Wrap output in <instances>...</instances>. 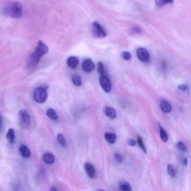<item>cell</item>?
<instances>
[{
	"mask_svg": "<svg viewBox=\"0 0 191 191\" xmlns=\"http://www.w3.org/2000/svg\"><path fill=\"white\" fill-rule=\"evenodd\" d=\"M4 14L12 18H20L22 14V5L18 2H10L5 7Z\"/></svg>",
	"mask_w": 191,
	"mask_h": 191,
	"instance_id": "1",
	"label": "cell"
},
{
	"mask_svg": "<svg viewBox=\"0 0 191 191\" xmlns=\"http://www.w3.org/2000/svg\"><path fill=\"white\" fill-rule=\"evenodd\" d=\"M47 52H48V47L41 40L38 41L35 50L32 52L31 58H30L31 66H34L37 64L39 62L40 58L45 55Z\"/></svg>",
	"mask_w": 191,
	"mask_h": 191,
	"instance_id": "2",
	"label": "cell"
},
{
	"mask_svg": "<svg viewBox=\"0 0 191 191\" xmlns=\"http://www.w3.org/2000/svg\"><path fill=\"white\" fill-rule=\"evenodd\" d=\"M47 97H48V93L47 92V90L43 87H37L34 91V99L37 103H40V104L46 102Z\"/></svg>",
	"mask_w": 191,
	"mask_h": 191,
	"instance_id": "3",
	"label": "cell"
},
{
	"mask_svg": "<svg viewBox=\"0 0 191 191\" xmlns=\"http://www.w3.org/2000/svg\"><path fill=\"white\" fill-rule=\"evenodd\" d=\"M20 123L22 128H27L31 123V117L28 112L25 109H22L19 111Z\"/></svg>",
	"mask_w": 191,
	"mask_h": 191,
	"instance_id": "4",
	"label": "cell"
},
{
	"mask_svg": "<svg viewBox=\"0 0 191 191\" xmlns=\"http://www.w3.org/2000/svg\"><path fill=\"white\" fill-rule=\"evenodd\" d=\"M92 29H93V34L96 37L104 38L106 37L105 31L98 22H94L92 23Z\"/></svg>",
	"mask_w": 191,
	"mask_h": 191,
	"instance_id": "5",
	"label": "cell"
},
{
	"mask_svg": "<svg viewBox=\"0 0 191 191\" xmlns=\"http://www.w3.org/2000/svg\"><path fill=\"white\" fill-rule=\"evenodd\" d=\"M137 56L138 59L142 62L148 63L150 61V55L148 50L145 48H138L137 50Z\"/></svg>",
	"mask_w": 191,
	"mask_h": 191,
	"instance_id": "6",
	"label": "cell"
},
{
	"mask_svg": "<svg viewBox=\"0 0 191 191\" xmlns=\"http://www.w3.org/2000/svg\"><path fill=\"white\" fill-rule=\"evenodd\" d=\"M99 83H100V85L101 87H102V88L105 93H109V92H111L112 87L111 83V81L109 80V78H108L105 75L100 76Z\"/></svg>",
	"mask_w": 191,
	"mask_h": 191,
	"instance_id": "7",
	"label": "cell"
},
{
	"mask_svg": "<svg viewBox=\"0 0 191 191\" xmlns=\"http://www.w3.org/2000/svg\"><path fill=\"white\" fill-rule=\"evenodd\" d=\"M95 68V64L92 60L90 59H85L82 63V69L85 72H90L91 71H93Z\"/></svg>",
	"mask_w": 191,
	"mask_h": 191,
	"instance_id": "8",
	"label": "cell"
},
{
	"mask_svg": "<svg viewBox=\"0 0 191 191\" xmlns=\"http://www.w3.org/2000/svg\"><path fill=\"white\" fill-rule=\"evenodd\" d=\"M84 169H85L86 173H87V175L90 178H94L96 177V170L91 163H86L84 164Z\"/></svg>",
	"mask_w": 191,
	"mask_h": 191,
	"instance_id": "9",
	"label": "cell"
},
{
	"mask_svg": "<svg viewBox=\"0 0 191 191\" xmlns=\"http://www.w3.org/2000/svg\"><path fill=\"white\" fill-rule=\"evenodd\" d=\"M160 108L162 111L165 113H169L172 111V105L168 101L162 100L160 103Z\"/></svg>",
	"mask_w": 191,
	"mask_h": 191,
	"instance_id": "10",
	"label": "cell"
},
{
	"mask_svg": "<svg viewBox=\"0 0 191 191\" xmlns=\"http://www.w3.org/2000/svg\"><path fill=\"white\" fill-rule=\"evenodd\" d=\"M19 150H20V154L22 155L23 158H28L31 156V151L26 145H20L19 147Z\"/></svg>",
	"mask_w": 191,
	"mask_h": 191,
	"instance_id": "11",
	"label": "cell"
},
{
	"mask_svg": "<svg viewBox=\"0 0 191 191\" xmlns=\"http://www.w3.org/2000/svg\"><path fill=\"white\" fill-rule=\"evenodd\" d=\"M104 113L107 117L111 119H113L117 117V112L113 108H111V107H105L104 109Z\"/></svg>",
	"mask_w": 191,
	"mask_h": 191,
	"instance_id": "12",
	"label": "cell"
},
{
	"mask_svg": "<svg viewBox=\"0 0 191 191\" xmlns=\"http://www.w3.org/2000/svg\"><path fill=\"white\" fill-rule=\"evenodd\" d=\"M78 58L76 56H71L67 59V65L71 68H76L77 67V65L78 64Z\"/></svg>",
	"mask_w": 191,
	"mask_h": 191,
	"instance_id": "13",
	"label": "cell"
},
{
	"mask_svg": "<svg viewBox=\"0 0 191 191\" xmlns=\"http://www.w3.org/2000/svg\"><path fill=\"white\" fill-rule=\"evenodd\" d=\"M104 136L106 141H107L108 143H109L110 144H113V143H115L116 140H117V135H116L115 134L107 132V133L105 134Z\"/></svg>",
	"mask_w": 191,
	"mask_h": 191,
	"instance_id": "14",
	"label": "cell"
},
{
	"mask_svg": "<svg viewBox=\"0 0 191 191\" xmlns=\"http://www.w3.org/2000/svg\"><path fill=\"white\" fill-rule=\"evenodd\" d=\"M43 159L45 161V163H47V164H52V163L55 162V156L54 155L52 154V153H46L43 155Z\"/></svg>",
	"mask_w": 191,
	"mask_h": 191,
	"instance_id": "15",
	"label": "cell"
},
{
	"mask_svg": "<svg viewBox=\"0 0 191 191\" xmlns=\"http://www.w3.org/2000/svg\"><path fill=\"white\" fill-rule=\"evenodd\" d=\"M159 130H160V136H161V138L162 141L166 143L168 141V139H169V135H168V134L167 132H166V130L163 128V127L159 125Z\"/></svg>",
	"mask_w": 191,
	"mask_h": 191,
	"instance_id": "16",
	"label": "cell"
},
{
	"mask_svg": "<svg viewBox=\"0 0 191 191\" xmlns=\"http://www.w3.org/2000/svg\"><path fill=\"white\" fill-rule=\"evenodd\" d=\"M6 138L7 141L10 143H13L15 141V134H14V130L13 128H9L6 134Z\"/></svg>",
	"mask_w": 191,
	"mask_h": 191,
	"instance_id": "17",
	"label": "cell"
},
{
	"mask_svg": "<svg viewBox=\"0 0 191 191\" xmlns=\"http://www.w3.org/2000/svg\"><path fill=\"white\" fill-rule=\"evenodd\" d=\"M47 115L51 119H53V120H57L58 119V115H57V113L55 111V110H53L52 108H49L47 111Z\"/></svg>",
	"mask_w": 191,
	"mask_h": 191,
	"instance_id": "18",
	"label": "cell"
},
{
	"mask_svg": "<svg viewBox=\"0 0 191 191\" xmlns=\"http://www.w3.org/2000/svg\"><path fill=\"white\" fill-rule=\"evenodd\" d=\"M167 172H168V174L169 175V176H171L172 178H175V177L176 176L175 169L174 167L172 164H170V163L167 165Z\"/></svg>",
	"mask_w": 191,
	"mask_h": 191,
	"instance_id": "19",
	"label": "cell"
},
{
	"mask_svg": "<svg viewBox=\"0 0 191 191\" xmlns=\"http://www.w3.org/2000/svg\"><path fill=\"white\" fill-rule=\"evenodd\" d=\"M57 140H58V143H59L61 146L65 147L66 145H67V142H66V140H65L64 137L62 134H58L57 135Z\"/></svg>",
	"mask_w": 191,
	"mask_h": 191,
	"instance_id": "20",
	"label": "cell"
},
{
	"mask_svg": "<svg viewBox=\"0 0 191 191\" xmlns=\"http://www.w3.org/2000/svg\"><path fill=\"white\" fill-rule=\"evenodd\" d=\"M72 83L74 84L75 85L78 86V87H79V86L82 85V78H81L79 76L75 75V76H72Z\"/></svg>",
	"mask_w": 191,
	"mask_h": 191,
	"instance_id": "21",
	"label": "cell"
},
{
	"mask_svg": "<svg viewBox=\"0 0 191 191\" xmlns=\"http://www.w3.org/2000/svg\"><path fill=\"white\" fill-rule=\"evenodd\" d=\"M119 189L123 191H130L132 190V187L128 184V182H122L119 184Z\"/></svg>",
	"mask_w": 191,
	"mask_h": 191,
	"instance_id": "22",
	"label": "cell"
},
{
	"mask_svg": "<svg viewBox=\"0 0 191 191\" xmlns=\"http://www.w3.org/2000/svg\"><path fill=\"white\" fill-rule=\"evenodd\" d=\"M173 0H155V4L158 7H163L167 4L173 3Z\"/></svg>",
	"mask_w": 191,
	"mask_h": 191,
	"instance_id": "23",
	"label": "cell"
},
{
	"mask_svg": "<svg viewBox=\"0 0 191 191\" xmlns=\"http://www.w3.org/2000/svg\"><path fill=\"white\" fill-rule=\"evenodd\" d=\"M137 143L138 144L140 148L143 150V152L145 153H146V147L145 146L144 142H143V139L141 138V137H137Z\"/></svg>",
	"mask_w": 191,
	"mask_h": 191,
	"instance_id": "24",
	"label": "cell"
},
{
	"mask_svg": "<svg viewBox=\"0 0 191 191\" xmlns=\"http://www.w3.org/2000/svg\"><path fill=\"white\" fill-rule=\"evenodd\" d=\"M175 146H176L177 148H178L179 150L182 151V152H187V146H186L185 144H184L183 142H182V141H178Z\"/></svg>",
	"mask_w": 191,
	"mask_h": 191,
	"instance_id": "25",
	"label": "cell"
},
{
	"mask_svg": "<svg viewBox=\"0 0 191 191\" xmlns=\"http://www.w3.org/2000/svg\"><path fill=\"white\" fill-rule=\"evenodd\" d=\"M98 72L99 73L100 76H102V75H105V67L102 62H99L98 63Z\"/></svg>",
	"mask_w": 191,
	"mask_h": 191,
	"instance_id": "26",
	"label": "cell"
},
{
	"mask_svg": "<svg viewBox=\"0 0 191 191\" xmlns=\"http://www.w3.org/2000/svg\"><path fill=\"white\" fill-rule=\"evenodd\" d=\"M122 58L126 61H129L132 58V55L128 52H123L122 53Z\"/></svg>",
	"mask_w": 191,
	"mask_h": 191,
	"instance_id": "27",
	"label": "cell"
},
{
	"mask_svg": "<svg viewBox=\"0 0 191 191\" xmlns=\"http://www.w3.org/2000/svg\"><path fill=\"white\" fill-rule=\"evenodd\" d=\"M178 89L181 91H183V92H185V91H188L189 90V87H188L187 84H180V85L178 86Z\"/></svg>",
	"mask_w": 191,
	"mask_h": 191,
	"instance_id": "28",
	"label": "cell"
},
{
	"mask_svg": "<svg viewBox=\"0 0 191 191\" xmlns=\"http://www.w3.org/2000/svg\"><path fill=\"white\" fill-rule=\"evenodd\" d=\"M114 159L118 163H121V162L123 161V157H122V155L119 153H115L114 154Z\"/></svg>",
	"mask_w": 191,
	"mask_h": 191,
	"instance_id": "29",
	"label": "cell"
},
{
	"mask_svg": "<svg viewBox=\"0 0 191 191\" xmlns=\"http://www.w3.org/2000/svg\"><path fill=\"white\" fill-rule=\"evenodd\" d=\"M137 144V141H135L133 139H129L128 140V145L130 146H135Z\"/></svg>",
	"mask_w": 191,
	"mask_h": 191,
	"instance_id": "30",
	"label": "cell"
},
{
	"mask_svg": "<svg viewBox=\"0 0 191 191\" xmlns=\"http://www.w3.org/2000/svg\"><path fill=\"white\" fill-rule=\"evenodd\" d=\"M132 32L133 33L135 34H140L141 32V29L139 28V27H137V26H134L133 28H132Z\"/></svg>",
	"mask_w": 191,
	"mask_h": 191,
	"instance_id": "31",
	"label": "cell"
},
{
	"mask_svg": "<svg viewBox=\"0 0 191 191\" xmlns=\"http://www.w3.org/2000/svg\"><path fill=\"white\" fill-rule=\"evenodd\" d=\"M182 163L184 167H187L188 164V160L186 157H182Z\"/></svg>",
	"mask_w": 191,
	"mask_h": 191,
	"instance_id": "32",
	"label": "cell"
},
{
	"mask_svg": "<svg viewBox=\"0 0 191 191\" xmlns=\"http://www.w3.org/2000/svg\"><path fill=\"white\" fill-rule=\"evenodd\" d=\"M51 190H57V189H56V188H51Z\"/></svg>",
	"mask_w": 191,
	"mask_h": 191,
	"instance_id": "33",
	"label": "cell"
},
{
	"mask_svg": "<svg viewBox=\"0 0 191 191\" xmlns=\"http://www.w3.org/2000/svg\"><path fill=\"white\" fill-rule=\"evenodd\" d=\"M1 123H2V121H1V117H0V128H1Z\"/></svg>",
	"mask_w": 191,
	"mask_h": 191,
	"instance_id": "34",
	"label": "cell"
}]
</instances>
